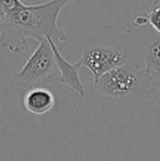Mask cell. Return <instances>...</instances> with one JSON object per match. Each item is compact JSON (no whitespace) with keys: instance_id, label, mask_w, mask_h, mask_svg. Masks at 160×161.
<instances>
[{"instance_id":"1","label":"cell","mask_w":160,"mask_h":161,"mask_svg":"<svg viewBox=\"0 0 160 161\" xmlns=\"http://www.w3.org/2000/svg\"><path fill=\"white\" fill-rule=\"evenodd\" d=\"M73 0H46L34 4L23 2L0 20V44L7 51L19 54L29 47L28 38L51 37L59 46L66 38L60 32L59 17Z\"/></svg>"},{"instance_id":"2","label":"cell","mask_w":160,"mask_h":161,"mask_svg":"<svg viewBox=\"0 0 160 161\" xmlns=\"http://www.w3.org/2000/svg\"><path fill=\"white\" fill-rule=\"evenodd\" d=\"M146 77L141 66L125 63L103 75L94 87L99 93L110 99H130L138 91L144 93Z\"/></svg>"},{"instance_id":"3","label":"cell","mask_w":160,"mask_h":161,"mask_svg":"<svg viewBox=\"0 0 160 161\" xmlns=\"http://www.w3.org/2000/svg\"><path fill=\"white\" fill-rule=\"evenodd\" d=\"M55 78H58V71L53 49L46 40H41L15 75V80L22 83H44Z\"/></svg>"},{"instance_id":"4","label":"cell","mask_w":160,"mask_h":161,"mask_svg":"<svg viewBox=\"0 0 160 161\" xmlns=\"http://www.w3.org/2000/svg\"><path fill=\"white\" fill-rule=\"evenodd\" d=\"M127 63L125 54L122 51L105 48V47H92L83 49L81 53L79 67H86L92 75L93 85L108 71Z\"/></svg>"},{"instance_id":"5","label":"cell","mask_w":160,"mask_h":161,"mask_svg":"<svg viewBox=\"0 0 160 161\" xmlns=\"http://www.w3.org/2000/svg\"><path fill=\"white\" fill-rule=\"evenodd\" d=\"M45 40L48 42V44L53 49L54 58H55L56 67H57L58 71V79H59L60 83L70 88L81 97H86V88L81 81L79 75L80 67L76 63L73 64L69 62L64 56V54L60 52L59 46L51 37H45Z\"/></svg>"},{"instance_id":"6","label":"cell","mask_w":160,"mask_h":161,"mask_svg":"<svg viewBox=\"0 0 160 161\" xmlns=\"http://www.w3.org/2000/svg\"><path fill=\"white\" fill-rule=\"evenodd\" d=\"M56 97L54 93L45 87H32L24 93L23 106L29 113L36 116L49 113L54 108Z\"/></svg>"},{"instance_id":"7","label":"cell","mask_w":160,"mask_h":161,"mask_svg":"<svg viewBox=\"0 0 160 161\" xmlns=\"http://www.w3.org/2000/svg\"><path fill=\"white\" fill-rule=\"evenodd\" d=\"M141 63L146 76L160 74V34L152 31L141 49Z\"/></svg>"},{"instance_id":"8","label":"cell","mask_w":160,"mask_h":161,"mask_svg":"<svg viewBox=\"0 0 160 161\" xmlns=\"http://www.w3.org/2000/svg\"><path fill=\"white\" fill-rule=\"evenodd\" d=\"M144 96L148 101L160 106V74L146 77Z\"/></svg>"},{"instance_id":"9","label":"cell","mask_w":160,"mask_h":161,"mask_svg":"<svg viewBox=\"0 0 160 161\" xmlns=\"http://www.w3.org/2000/svg\"><path fill=\"white\" fill-rule=\"evenodd\" d=\"M148 24L152 29L154 32L160 34V4L154 6L150 9V12L148 13Z\"/></svg>"},{"instance_id":"10","label":"cell","mask_w":160,"mask_h":161,"mask_svg":"<svg viewBox=\"0 0 160 161\" xmlns=\"http://www.w3.org/2000/svg\"><path fill=\"white\" fill-rule=\"evenodd\" d=\"M22 3V0H0V20Z\"/></svg>"},{"instance_id":"11","label":"cell","mask_w":160,"mask_h":161,"mask_svg":"<svg viewBox=\"0 0 160 161\" xmlns=\"http://www.w3.org/2000/svg\"><path fill=\"white\" fill-rule=\"evenodd\" d=\"M133 23L135 26H137L138 29L144 28L145 25L148 24V15L144 14V15H136L133 20Z\"/></svg>"},{"instance_id":"12","label":"cell","mask_w":160,"mask_h":161,"mask_svg":"<svg viewBox=\"0 0 160 161\" xmlns=\"http://www.w3.org/2000/svg\"><path fill=\"white\" fill-rule=\"evenodd\" d=\"M157 1H159V3H160V0H157Z\"/></svg>"}]
</instances>
